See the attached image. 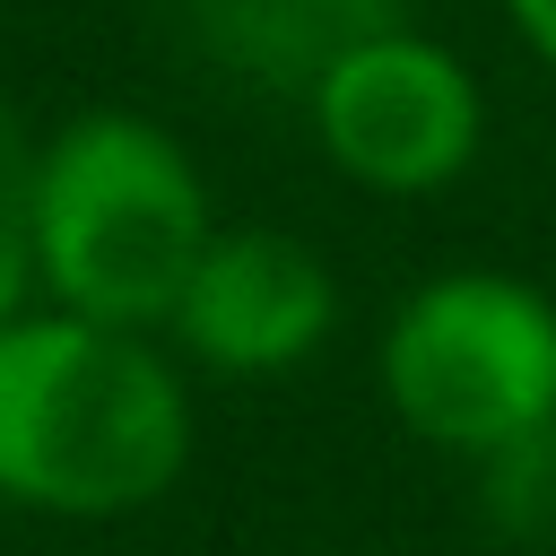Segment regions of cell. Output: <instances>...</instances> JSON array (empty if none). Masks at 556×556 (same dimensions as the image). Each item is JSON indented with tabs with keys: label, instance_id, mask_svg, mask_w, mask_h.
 <instances>
[{
	"label": "cell",
	"instance_id": "obj_9",
	"mask_svg": "<svg viewBox=\"0 0 556 556\" xmlns=\"http://www.w3.org/2000/svg\"><path fill=\"white\" fill-rule=\"evenodd\" d=\"M295 9H313V17H348V26H374L391 0H295Z\"/></svg>",
	"mask_w": 556,
	"mask_h": 556
},
{
	"label": "cell",
	"instance_id": "obj_6",
	"mask_svg": "<svg viewBox=\"0 0 556 556\" xmlns=\"http://www.w3.org/2000/svg\"><path fill=\"white\" fill-rule=\"evenodd\" d=\"M486 513L504 530H556V426H530L486 452Z\"/></svg>",
	"mask_w": 556,
	"mask_h": 556
},
{
	"label": "cell",
	"instance_id": "obj_3",
	"mask_svg": "<svg viewBox=\"0 0 556 556\" xmlns=\"http://www.w3.org/2000/svg\"><path fill=\"white\" fill-rule=\"evenodd\" d=\"M391 408L452 452H495L556 426V313L513 278H434L382 339Z\"/></svg>",
	"mask_w": 556,
	"mask_h": 556
},
{
	"label": "cell",
	"instance_id": "obj_5",
	"mask_svg": "<svg viewBox=\"0 0 556 556\" xmlns=\"http://www.w3.org/2000/svg\"><path fill=\"white\" fill-rule=\"evenodd\" d=\"M174 321L208 365L269 374V365H295L330 330V278L287 235H208Z\"/></svg>",
	"mask_w": 556,
	"mask_h": 556
},
{
	"label": "cell",
	"instance_id": "obj_2",
	"mask_svg": "<svg viewBox=\"0 0 556 556\" xmlns=\"http://www.w3.org/2000/svg\"><path fill=\"white\" fill-rule=\"evenodd\" d=\"M208 252V208L165 130L130 113L70 122L35 165V269L87 321H174Z\"/></svg>",
	"mask_w": 556,
	"mask_h": 556
},
{
	"label": "cell",
	"instance_id": "obj_8",
	"mask_svg": "<svg viewBox=\"0 0 556 556\" xmlns=\"http://www.w3.org/2000/svg\"><path fill=\"white\" fill-rule=\"evenodd\" d=\"M513 17H521V35L556 61V0H513Z\"/></svg>",
	"mask_w": 556,
	"mask_h": 556
},
{
	"label": "cell",
	"instance_id": "obj_1",
	"mask_svg": "<svg viewBox=\"0 0 556 556\" xmlns=\"http://www.w3.org/2000/svg\"><path fill=\"white\" fill-rule=\"evenodd\" d=\"M182 391L113 321H0V495L43 513H130L182 469Z\"/></svg>",
	"mask_w": 556,
	"mask_h": 556
},
{
	"label": "cell",
	"instance_id": "obj_4",
	"mask_svg": "<svg viewBox=\"0 0 556 556\" xmlns=\"http://www.w3.org/2000/svg\"><path fill=\"white\" fill-rule=\"evenodd\" d=\"M313 113H321V148L374 191H426L460 174L478 148V96L460 61L417 35L339 43L313 87Z\"/></svg>",
	"mask_w": 556,
	"mask_h": 556
},
{
	"label": "cell",
	"instance_id": "obj_7",
	"mask_svg": "<svg viewBox=\"0 0 556 556\" xmlns=\"http://www.w3.org/2000/svg\"><path fill=\"white\" fill-rule=\"evenodd\" d=\"M35 139L17 130V113L0 104V321L17 313L26 295V269H35Z\"/></svg>",
	"mask_w": 556,
	"mask_h": 556
}]
</instances>
